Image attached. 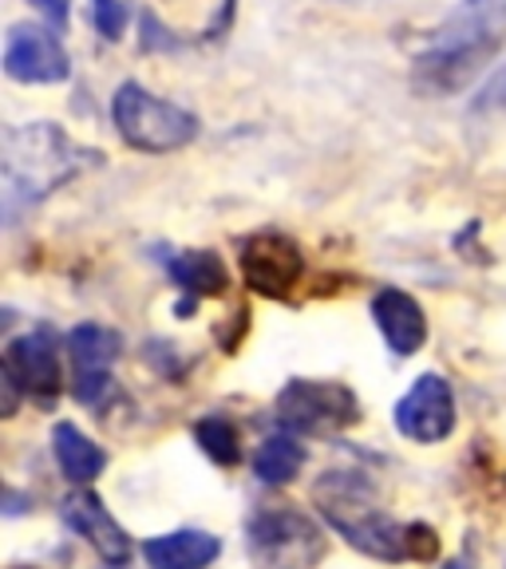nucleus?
I'll list each match as a JSON object with an SVG mask.
<instances>
[{
  "mask_svg": "<svg viewBox=\"0 0 506 569\" xmlns=\"http://www.w3.org/2000/svg\"><path fill=\"white\" fill-rule=\"evenodd\" d=\"M103 154L80 147L68 131L56 123H24L9 127L0 139V210L4 222L17 226V218L48 194L68 187L71 178L99 167Z\"/></svg>",
  "mask_w": 506,
  "mask_h": 569,
  "instance_id": "obj_1",
  "label": "nucleus"
},
{
  "mask_svg": "<svg viewBox=\"0 0 506 569\" xmlns=\"http://www.w3.org/2000/svg\"><path fill=\"white\" fill-rule=\"evenodd\" d=\"M506 44V0H459L444 24L419 48L411 80L427 96H452L503 52Z\"/></svg>",
  "mask_w": 506,
  "mask_h": 569,
  "instance_id": "obj_2",
  "label": "nucleus"
},
{
  "mask_svg": "<svg viewBox=\"0 0 506 569\" xmlns=\"http://www.w3.org/2000/svg\"><path fill=\"white\" fill-rule=\"evenodd\" d=\"M317 502L333 526L345 533L356 550L368 558L400 561V558H431L436 553V533L427 526H400L373 502V487L356 471H333L320 479Z\"/></svg>",
  "mask_w": 506,
  "mask_h": 569,
  "instance_id": "obj_3",
  "label": "nucleus"
},
{
  "mask_svg": "<svg viewBox=\"0 0 506 569\" xmlns=\"http://www.w3.org/2000/svg\"><path fill=\"white\" fill-rule=\"evenodd\" d=\"M111 119H116L119 139L142 154H170L182 151L198 139V116L187 107L159 99L142 83L127 80L116 88L111 99Z\"/></svg>",
  "mask_w": 506,
  "mask_h": 569,
  "instance_id": "obj_4",
  "label": "nucleus"
},
{
  "mask_svg": "<svg viewBox=\"0 0 506 569\" xmlns=\"http://www.w3.org/2000/svg\"><path fill=\"white\" fill-rule=\"evenodd\" d=\"M241 277L261 297H289L294 284L305 277V253L294 238L277 230H261L241 241Z\"/></svg>",
  "mask_w": 506,
  "mask_h": 569,
  "instance_id": "obj_5",
  "label": "nucleus"
},
{
  "mask_svg": "<svg viewBox=\"0 0 506 569\" xmlns=\"http://www.w3.org/2000/svg\"><path fill=\"white\" fill-rule=\"evenodd\" d=\"M277 416L297 431H337L356 419V396L333 380H289L277 396Z\"/></svg>",
  "mask_w": 506,
  "mask_h": 569,
  "instance_id": "obj_6",
  "label": "nucleus"
},
{
  "mask_svg": "<svg viewBox=\"0 0 506 569\" xmlns=\"http://www.w3.org/2000/svg\"><path fill=\"white\" fill-rule=\"evenodd\" d=\"M4 76L17 83H63L71 60L52 24H12L4 36Z\"/></svg>",
  "mask_w": 506,
  "mask_h": 569,
  "instance_id": "obj_7",
  "label": "nucleus"
},
{
  "mask_svg": "<svg viewBox=\"0 0 506 569\" xmlns=\"http://www.w3.org/2000/svg\"><path fill=\"white\" fill-rule=\"evenodd\" d=\"M396 427L411 443H439L455 427V396L452 383L436 372H424L411 391L396 403Z\"/></svg>",
  "mask_w": 506,
  "mask_h": 569,
  "instance_id": "obj_8",
  "label": "nucleus"
},
{
  "mask_svg": "<svg viewBox=\"0 0 506 569\" xmlns=\"http://www.w3.org/2000/svg\"><path fill=\"white\" fill-rule=\"evenodd\" d=\"M4 376L17 388H24L36 400H52L60 391V348H56L52 332L36 329L28 337L9 340L4 348Z\"/></svg>",
  "mask_w": 506,
  "mask_h": 569,
  "instance_id": "obj_9",
  "label": "nucleus"
},
{
  "mask_svg": "<svg viewBox=\"0 0 506 569\" xmlns=\"http://www.w3.org/2000/svg\"><path fill=\"white\" fill-rule=\"evenodd\" d=\"M249 546L261 553V558L277 561V566L294 569L312 561V553L320 550L317 542V526L309 518L294 515V510H277V515H261L258 522L249 526Z\"/></svg>",
  "mask_w": 506,
  "mask_h": 569,
  "instance_id": "obj_10",
  "label": "nucleus"
},
{
  "mask_svg": "<svg viewBox=\"0 0 506 569\" xmlns=\"http://www.w3.org/2000/svg\"><path fill=\"white\" fill-rule=\"evenodd\" d=\"M60 515H63V522L80 533L83 542H88L103 561L123 566V561L131 558V538H127L123 526H119L116 518L107 515V507L99 502V495H91V490H76L71 498H63Z\"/></svg>",
  "mask_w": 506,
  "mask_h": 569,
  "instance_id": "obj_11",
  "label": "nucleus"
},
{
  "mask_svg": "<svg viewBox=\"0 0 506 569\" xmlns=\"http://www.w3.org/2000/svg\"><path fill=\"white\" fill-rule=\"evenodd\" d=\"M373 317H376V329H380L384 345L396 356H416L419 348H424L427 317H424V305L411 293H404L396 284L380 289V293L373 297Z\"/></svg>",
  "mask_w": 506,
  "mask_h": 569,
  "instance_id": "obj_12",
  "label": "nucleus"
},
{
  "mask_svg": "<svg viewBox=\"0 0 506 569\" xmlns=\"http://www.w3.org/2000/svg\"><path fill=\"white\" fill-rule=\"evenodd\" d=\"M218 553L222 542L206 530H175L142 546V558L151 569H206Z\"/></svg>",
  "mask_w": 506,
  "mask_h": 569,
  "instance_id": "obj_13",
  "label": "nucleus"
},
{
  "mask_svg": "<svg viewBox=\"0 0 506 569\" xmlns=\"http://www.w3.org/2000/svg\"><path fill=\"white\" fill-rule=\"evenodd\" d=\"M167 273L182 293H190V301H198V297H222L226 284H230V273H226L222 258H218L214 249L175 253V258L167 261Z\"/></svg>",
  "mask_w": 506,
  "mask_h": 569,
  "instance_id": "obj_14",
  "label": "nucleus"
},
{
  "mask_svg": "<svg viewBox=\"0 0 506 569\" xmlns=\"http://www.w3.org/2000/svg\"><path fill=\"white\" fill-rule=\"evenodd\" d=\"M52 451L56 462H60L63 479L71 482H91L99 479V471L107 467V455L99 443H91L76 423H56L52 431Z\"/></svg>",
  "mask_w": 506,
  "mask_h": 569,
  "instance_id": "obj_15",
  "label": "nucleus"
},
{
  "mask_svg": "<svg viewBox=\"0 0 506 569\" xmlns=\"http://www.w3.org/2000/svg\"><path fill=\"white\" fill-rule=\"evenodd\" d=\"M119 332L103 329V325H76L68 332V356L76 360L80 372H107V365L119 360Z\"/></svg>",
  "mask_w": 506,
  "mask_h": 569,
  "instance_id": "obj_16",
  "label": "nucleus"
},
{
  "mask_svg": "<svg viewBox=\"0 0 506 569\" xmlns=\"http://www.w3.org/2000/svg\"><path fill=\"white\" fill-rule=\"evenodd\" d=\"M305 467V447L294 436H269L266 443L254 455V471L269 487H281V482H294Z\"/></svg>",
  "mask_w": 506,
  "mask_h": 569,
  "instance_id": "obj_17",
  "label": "nucleus"
},
{
  "mask_svg": "<svg viewBox=\"0 0 506 569\" xmlns=\"http://www.w3.org/2000/svg\"><path fill=\"white\" fill-rule=\"evenodd\" d=\"M195 439L214 462H222V467H238L241 462V436L238 427L222 416H206L195 423Z\"/></svg>",
  "mask_w": 506,
  "mask_h": 569,
  "instance_id": "obj_18",
  "label": "nucleus"
},
{
  "mask_svg": "<svg viewBox=\"0 0 506 569\" xmlns=\"http://www.w3.org/2000/svg\"><path fill=\"white\" fill-rule=\"evenodd\" d=\"M88 12H91V24H96V32L103 36V40H119L127 20H131V4H127V0H91Z\"/></svg>",
  "mask_w": 506,
  "mask_h": 569,
  "instance_id": "obj_19",
  "label": "nucleus"
},
{
  "mask_svg": "<svg viewBox=\"0 0 506 569\" xmlns=\"http://www.w3.org/2000/svg\"><path fill=\"white\" fill-rule=\"evenodd\" d=\"M76 396H80V403H88V408H103V403L116 396V380L107 372H80L76 376Z\"/></svg>",
  "mask_w": 506,
  "mask_h": 569,
  "instance_id": "obj_20",
  "label": "nucleus"
},
{
  "mask_svg": "<svg viewBox=\"0 0 506 569\" xmlns=\"http://www.w3.org/2000/svg\"><path fill=\"white\" fill-rule=\"evenodd\" d=\"M40 17L48 20V24L60 32V28H68V12H71V0H28Z\"/></svg>",
  "mask_w": 506,
  "mask_h": 569,
  "instance_id": "obj_21",
  "label": "nucleus"
},
{
  "mask_svg": "<svg viewBox=\"0 0 506 569\" xmlns=\"http://www.w3.org/2000/svg\"><path fill=\"white\" fill-rule=\"evenodd\" d=\"M498 103H506V68L495 76V83H490L487 91H483V99H479V107H498Z\"/></svg>",
  "mask_w": 506,
  "mask_h": 569,
  "instance_id": "obj_22",
  "label": "nucleus"
},
{
  "mask_svg": "<svg viewBox=\"0 0 506 569\" xmlns=\"http://www.w3.org/2000/svg\"><path fill=\"white\" fill-rule=\"evenodd\" d=\"M444 569H467V566H463V561H447Z\"/></svg>",
  "mask_w": 506,
  "mask_h": 569,
  "instance_id": "obj_23",
  "label": "nucleus"
}]
</instances>
